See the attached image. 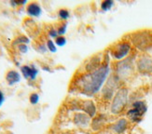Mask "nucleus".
Listing matches in <instances>:
<instances>
[{
	"label": "nucleus",
	"instance_id": "12",
	"mask_svg": "<svg viewBox=\"0 0 152 134\" xmlns=\"http://www.w3.org/2000/svg\"><path fill=\"white\" fill-rule=\"evenodd\" d=\"M75 123L79 127H86L90 123V117L85 114H77L75 116Z\"/></svg>",
	"mask_w": 152,
	"mask_h": 134
},
{
	"label": "nucleus",
	"instance_id": "13",
	"mask_svg": "<svg viewBox=\"0 0 152 134\" xmlns=\"http://www.w3.org/2000/svg\"><path fill=\"white\" fill-rule=\"evenodd\" d=\"M100 66H101L100 65V59L97 58V56H95L87 63L86 67H85V71H87V73H89V72L96 70Z\"/></svg>",
	"mask_w": 152,
	"mask_h": 134
},
{
	"label": "nucleus",
	"instance_id": "6",
	"mask_svg": "<svg viewBox=\"0 0 152 134\" xmlns=\"http://www.w3.org/2000/svg\"><path fill=\"white\" fill-rule=\"evenodd\" d=\"M137 68L143 74H149L152 72V58L148 56H143L137 63Z\"/></svg>",
	"mask_w": 152,
	"mask_h": 134
},
{
	"label": "nucleus",
	"instance_id": "3",
	"mask_svg": "<svg viewBox=\"0 0 152 134\" xmlns=\"http://www.w3.org/2000/svg\"><path fill=\"white\" fill-rule=\"evenodd\" d=\"M132 41L140 50H148L152 47V36L149 32H139L132 37Z\"/></svg>",
	"mask_w": 152,
	"mask_h": 134
},
{
	"label": "nucleus",
	"instance_id": "16",
	"mask_svg": "<svg viewBox=\"0 0 152 134\" xmlns=\"http://www.w3.org/2000/svg\"><path fill=\"white\" fill-rule=\"evenodd\" d=\"M29 42H30V40L27 36H18L14 41H13L12 46H20V45H23V44L27 45Z\"/></svg>",
	"mask_w": 152,
	"mask_h": 134
},
{
	"label": "nucleus",
	"instance_id": "20",
	"mask_svg": "<svg viewBox=\"0 0 152 134\" xmlns=\"http://www.w3.org/2000/svg\"><path fill=\"white\" fill-rule=\"evenodd\" d=\"M66 29H67V23H63L60 27L57 28V32H58V35L59 36H64V35L66 33Z\"/></svg>",
	"mask_w": 152,
	"mask_h": 134
},
{
	"label": "nucleus",
	"instance_id": "24",
	"mask_svg": "<svg viewBox=\"0 0 152 134\" xmlns=\"http://www.w3.org/2000/svg\"><path fill=\"white\" fill-rule=\"evenodd\" d=\"M49 36L51 37V38H57L59 36L57 29H50L49 31Z\"/></svg>",
	"mask_w": 152,
	"mask_h": 134
},
{
	"label": "nucleus",
	"instance_id": "5",
	"mask_svg": "<svg viewBox=\"0 0 152 134\" xmlns=\"http://www.w3.org/2000/svg\"><path fill=\"white\" fill-rule=\"evenodd\" d=\"M131 50V46L128 43H121L116 46L115 50H113V57L118 60V61H121L123 58L126 57Z\"/></svg>",
	"mask_w": 152,
	"mask_h": 134
},
{
	"label": "nucleus",
	"instance_id": "26",
	"mask_svg": "<svg viewBox=\"0 0 152 134\" xmlns=\"http://www.w3.org/2000/svg\"><path fill=\"white\" fill-rule=\"evenodd\" d=\"M4 100H5V96H4V93L0 90V106H1L4 103Z\"/></svg>",
	"mask_w": 152,
	"mask_h": 134
},
{
	"label": "nucleus",
	"instance_id": "23",
	"mask_svg": "<svg viewBox=\"0 0 152 134\" xmlns=\"http://www.w3.org/2000/svg\"><path fill=\"white\" fill-rule=\"evenodd\" d=\"M18 50H20L21 53H27L28 52V47H27V45L23 44V45L18 46Z\"/></svg>",
	"mask_w": 152,
	"mask_h": 134
},
{
	"label": "nucleus",
	"instance_id": "2",
	"mask_svg": "<svg viewBox=\"0 0 152 134\" xmlns=\"http://www.w3.org/2000/svg\"><path fill=\"white\" fill-rule=\"evenodd\" d=\"M128 90L126 88H122L118 90L114 96L113 102L111 104V112L117 115L120 114L128 102Z\"/></svg>",
	"mask_w": 152,
	"mask_h": 134
},
{
	"label": "nucleus",
	"instance_id": "17",
	"mask_svg": "<svg viewBox=\"0 0 152 134\" xmlns=\"http://www.w3.org/2000/svg\"><path fill=\"white\" fill-rule=\"evenodd\" d=\"M114 2L113 1H111V0H105V1H104L102 4H101V9L104 10V11H107L109 10L111 8H112V6H113Z\"/></svg>",
	"mask_w": 152,
	"mask_h": 134
},
{
	"label": "nucleus",
	"instance_id": "21",
	"mask_svg": "<svg viewBox=\"0 0 152 134\" xmlns=\"http://www.w3.org/2000/svg\"><path fill=\"white\" fill-rule=\"evenodd\" d=\"M55 44L59 47H63L66 44V38L64 36H58L55 38Z\"/></svg>",
	"mask_w": 152,
	"mask_h": 134
},
{
	"label": "nucleus",
	"instance_id": "4",
	"mask_svg": "<svg viewBox=\"0 0 152 134\" xmlns=\"http://www.w3.org/2000/svg\"><path fill=\"white\" fill-rule=\"evenodd\" d=\"M146 112H147V105L145 104V103L138 100V102H135L133 104V108L128 111V117L132 121L138 122Z\"/></svg>",
	"mask_w": 152,
	"mask_h": 134
},
{
	"label": "nucleus",
	"instance_id": "7",
	"mask_svg": "<svg viewBox=\"0 0 152 134\" xmlns=\"http://www.w3.org/2000/svg\"><path fill=\"white\" fill-rule=\"evenodd\" d=\"M132 63L129 59L124 60V61L121 62L118 64L117 67V73L118 77H125L130 75V73L132 71Z\"/></svg>",
	"mask_w": 152,
	"mask_h": 134
},
{
	"label": "nucleus",
	"instance_id": "11",
	"mask_svg": "<svg viewBox=\"0 0 152 134\" xmlns=\"http://www.w3.org/2000/svg\"><path fill=\"white\" fill-rule=\"evenodd\" d=\"M6 80L9 85H14L21 81V75L15 70H10L7 73Z\"/></svg>",
	"mask_w": 152,
	"mask_h": 134
},
{
	"label": "nucleus",
	"instance_id": "22",
	"mask_svg": "<svg viewBox=\"0 0 152 134\" xmlns=\"http://www.w3.org/2000/svg\"><path fill=\"white\" fill-rule=\"evenodd\" d=\"M30 103L32 104H37L39 102V95L37 93H33V94L30 95Z\"/></svg>",
	"mask_w": 152,
	"mask_h": 134
},
{
	"label": "nucleus",
	"instance_id": "25",
	"mask_svg": "<svg viewBox=\"0 0 152 134\" xmlns=\"http://www.w3.org/2000/svg\"><path fill=\"white\" fill-rule=\"evenodd\" d=\"M47 46L46 45H39V48H38V50L40 51L41 53H45L46 51H47Z\"/></svg>",
	"mask_w": 152,
	"mask_h": 134
},
{
	"label": "nucleus",
	"instance_id": "9",
	"mask_svg": "<svg viewBox=\"0 0 152 134\" xmlns=\"http://www.w3.org/2000/svg\"><path fill=\"white\" fill-rule=\"evenodd\" d=\"M116 82H117V80L113 76L108 80L107 84L104 86V88L103 90V95L104 98L108 99L112 97V95H113V93H114V90L116 89V86H117Z\"/></svg>",
	"mask_w": 152,
	"mask_h": 134
},
{
	"label": "nucleus",
	"instance_id": "14",
	"mask_svg": "<svg viewBox=\"0 0 152 134\" xmlns=\"http://www.w3.org/2000/svg\"><path fill=\"white\" fill-rule=\"evenodd\" d=\"M126 128H127V120L124 119V118H121V119L118 120V121L113 127L114 130L118 134L124 132V130H126Z\"/></svg>",
	"mask_w": 152,
	"mask_h": 134
},
{
	"label": "nucleus",
	"instance_id": "8",
	"mask_svg": "<svg viewBox=\"0 0 152 134\" xmlns=\"http://www.w3.org/2000/svg\"><path fill=\"white\" fill-rule=\"evenodd\" d=\"M21 72L25 79L35 80L38 75V69L35 65H23L21 67Z\"/></svg>",
	"mask_w": 152,
	"mask_h": 134
},
{
	"label": "nucleus",
	"instance_id": "18",
	"mask_svg": "<svg viewBox=\"0 0 152 134\" xmlns=\"http://www.w3.org/2000/svg\"><path fill=\"white\" fill-rule=\"evenodd\" d=\"M58 16H59V18H60L61 20H67L70 17V13H69V11L67 9H62L59 10Z\"/></svg>",
	"mask_w": 152,
	"mask_h": 134
},
{
	"label": "nucleus",
	"instance_id": "1",
	"mask_svg": "<svg viewBox=\"0 0 152 134\" xmlns=\"http://www.w3.org/2000/svg\"><path fill=\"white\" fill-rule=\"evenodd\" d=\"M109 71L110 68L108 63H104L96 70L81 75L76 81V85L85 94H96L97 92L100 91L107 76H109Z\"/></svg>",
	"mask_w": 152,
	"mask_h": 134
},
{
	"label": "nucleus",
	"instance_id": "15",
	"mask_svg": "<svg viewBox=\"0 0 152 134\" xmlns=\"http://www.w3.org/2000/svg\"><path fill=\"white\" fill-rule=\"evenodd\" d=\"M83 110L86 114H88L89 116L91 117H94L95 115V112H96V108H95V105L92 102H87L85 103L84 106H83Z\"/></svg>",
	"mask_w": 152,
	"mask_h": 134
},
{
	"label": "nucleus",
	"instance_id": "10",
	"mask_svg": "<svg viewBox=\"0 0 152 134\" xmlns=\"http://www.w3.org/2000/svg\"><path fill=\"white\" fill-rule=\"evenodd\" d=\"M26 12L30 17H39L42 13L41 7L37 2H31L26 8Z\"/></svg>",
	"mask_w": 152,
	"mask_h": 134
},
{
	"label": "nucleus",
	"instance_id": "19",
	"mask_svg": "<svg viewBox=\"0 0 152 134\" xmlns=\"http://www.w3.org/2000/svg\"><path fill=\"white\" fill-rule=\"evenodd\" d=\"M46 46H47V49L51 52V53H55L57 51V47H56V44L52 41L51 39H49L47 41V44H46Z\"/></svg>",
	"mask_w": 152,
	"mask_h": 134
}]
</instances>
